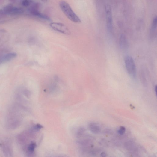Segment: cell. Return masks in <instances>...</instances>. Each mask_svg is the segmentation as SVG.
Returning a JSON list of instances; mask_svg holds the SVG:
<instances>
[{"label": "cell", "instance_id": "8992f818", "mask_svg": "<svg viewBox=\"0 0 157 157\" xmlns=\"http://www.w3.org/2000/svg\"><path fill=\"white\" fill-rule=\"evenodd\" d=\"M120 44L121 48L124 49H126L128 46L127 40L126 36L122 34L120 38Z\"/></svg>", "mask_w": 157, "mask_h": 157}, {"label": "cell", "instance_id": "2e32d148", "mask_svg": "<svg viewBox=\"0 0 157 157\" xmlns=\"http://www.w3.org/2000/svg\"><path fill=\"white\" fill-rule=\"evenodd\" d=\"M154 90H155V94H156V96L157 95V86L156 85L155 86Z\"/></svg>", "mask_w": 157, "mask_h": 157}, {"label": "cell", "instance_id": "277c9868", "mask_svg": "<svg viewBox=\"0 0 157 157\" xmlns=\"http://www.w3.org/2000/svg\"><path fill=\"white\" fill-rule=\"evenodd\" d=\"M49 25L50 27L55 31L61 33L62 34L69 35L70 32L67 26L61 23L52 22Z\"/></svg>", "mask_w": 157, "mask_h": 157}, {"label": "cell", "instance_id": "7c38bea8", "mask_svg": "<svg viewBox=\"0 0 157 157\" xmlns=\"http://www.w3.org/2000/svg\"><path fill=\"white\" fill-rule=\"evenodd\" d=\"M126 130V128L124 127L121 126L118 131V132L120 135H123L125 132Z\"/></svg>", "mask_w": 157, "mask_h": 157}, {"label": "cell", "instance_id": "9a60e30c", "mask_svg": "<svg viewBox=\"0 0 157 157\" xmlns=\"http://www.w3.org/2000/svg\"><path fill=\"white\" fill-rule=\"evenodd\" d=\"M100 156L102 157H105L107 156V154L103 152L101 153Z\"/></svg>", "mask_w": 157, "mask_h": 157}, {"label": "cell", "instance_id": "9c48e42d", "mask_svg": "<svg viewBox=\"0 0 157 157\" xmlns=\"http://www.w3.org/2000/svg\"><path fill=\"white\" fill-rule=\"evenodd\" d=\"M33 3L32 0H23L22 4L24 7H28L30 6Z\"/></svg>", "mask_w": 157, "mask_h": 157}, {"label": "cell", "instance_id": "5b68a950", "mask_svg": "<svg viewBox=\"0 0 157 157\" xmlns=\"http://www.w3.org/2000/svg\"><path fill=\"white\" fill-rule=\"evenodd\" d=\"M105 8L107 29L109 33H111L113 27L112 9L108 5L105 6Z\"/></svg>", "mask_w": 157, "mask_h": 157}, {"label": "cell", "instance_id": "6da1fadb", "mask_svg": "<svg viewBox=\"0 0 157 157\" xmlns=\"http://www.w3.org/2000/svg\"><path fill=\"white\" fill-rule=\"evenodd\" d=\"M59 5L63 13L70 20L76 23L81 22V19L75 13L68 3L62 1L60 2Z\"/></svg>", "mask_w": 157, "mask_h": 157}, {"label": "cell", "instance_id": "3957f363", "mask_svg": "<svg viewBox=\"0 0 157 157\" xmlns=\"http://www.w3.org/2000/svg\"><path fill=\"white\" fill-rule=\"evenodd\" d=\"M24 11V10L22 8L9 5L0 10V12L2 15H18L22 14Z\"/></svg>", "mask_w": 157, "mask_h": 157}, {"label": "cell", "instance_id": "8fae6325", "mask_svg": "<svg viewBox=\"0 0 157 157\" xmlns=\"http://www.w3.org/2000/svg\"><path fill=\"white\" fill-rule=\"evenodd\" d=\"M157 19L156 17H155L153 19L152 27V30L153 31H155L157 27Z\"/></svg>", "mask_w": 157, "mask_h": 157}, {"label": "cell", "instance_id": "7a4b0ae2", "mask_svg": "<svg viewBox=\"0 0 157 157\" xmlns=\"http://www.w3.org/2000/svg\"><path fill=\"white\" fill-rule=\"evenodd\" d=\"M124 60L126 69L129 75L133 78H136V68L133 58L130 56H127Z\"/></svg>", "mask_w": 157, "mask_h": 157}, {"label": "cell", "instance_id": "4fadbf2b", "mask_svg": "<svg viewBox=\"0 0 157 157\" xmlns=\"http://www.w3.org/2000/svg\"><path fill=\"white\" fill-rule=\"evenodd\" d=\"M133 145V143L132 141H129L126 143L125 144V146L126 148L128 149H129L132 148V147Z\"/></svg>", "mask_w": 157, "mask_h": 157}, {"label": "cell", "instance_id": "ac0fdd59", "mask_svg": "<svg viewBox=\"0 0 157 157\" xmlns=\"http://www.w3.org/2000/svg\"><path fill=\"white\" fill-rule=\"evenodd\" d=\"M11 1H12V0H11ZM13 1H14V0H13Z\"/></svg>", "mask_w": 157, "mask_h": 157}, {"label": "cell", "instance_id": "5bb4252c", "mask_svg": "<svg viewBox=\"0 0 157 157\" xmlns=\"http://www.w3.org/2000/svg\"><path fill=\"white\" fill-rule=\"evenodd\" d=\"M42 126L40 125L37 124V125L36 128L37 129H41L42 127Z\"/></svg>", "mask_w": 157, "mask_h": 157}, {"label": "cell", "instance_id": "30bf717a", "mask_svg": "<svg viewBox=\"0 0 157 157\" xmlns=\"http://www.w3.org/2000/svg\"><path fill=\"white\" fill-rule=\"evenodd\" d=\"M36 144L35 143L33 142L31 143L28 148L29 151L31 152H33L36 147Z\"/></svg>", "mask_w": 157, "mask_h": 157}, {"label": "cell", "instance_id": "52a82bcc", "mask_svg": "<svg viewBox=\"0 0 157 157\" xmlns=\"http://www.w3.org/2000/svg\"><path fill=\"white\" fill-rule=\"evenodd\" d=\"M89 128L91 132L95 134H98L101 131L100 127L95 123H90L89 125Z\"/></svg>", "mask_w": 157, "mask_h": 157}, {"label": "cell", "instance_id": "e0dca14e", "mask_svg": "<svg viewBox=\"0 0 157 157\" xmlns=\"http://www.w3.org/2000/svg\"><path fill=\"white\" fill-rule=\"evenodd\" d=\"M42 1L45 3H46L47 2V0H41Z\"/></svg>", "mask_w": 157, "mask_h": 157}, {"label": "cell", "instance_id": "ba28073f", "mask_svg": "<svg viewBox=\"0 0 157 157\" xmlns=\"http://www.w3.org/2000/svg\"><path fill=\"white\" fill-rule=\"evenodd\" d=\"M17 56L15 53H11L5 55L2 58V61L3 62H6L9 61L15 58Z\"/></svg>", "mask_w": 157, "mask_h": 157}]
</instances>
